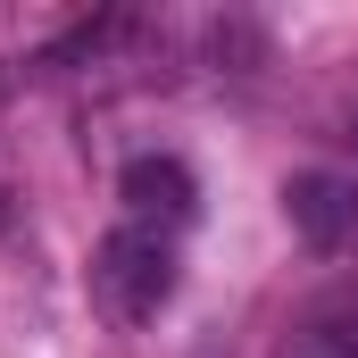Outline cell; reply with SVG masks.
<instances>
[{
  "mask_svg": "<svg viewBox=\"0 0 358 358\" xmlns=\"http://www.w3.org/2000/svg\"><path fill=\"white\" fill-rule=\"evenodd\" d=\"M183 283V259H176V234L167 225H117V234H100V250H92V300L117 317V325H150L167 300H176Z\"/></svg>",
  "mask_w": 358,
  "mask_h": 358,
  "instance_id": "1",
  "label": "cell"
},
{
  "mask_svg": "<svg viewBox=\"0 0 358 358\" xmlns=\"http://www.w3.org/2000/svg\"><path fill=\"white\" fill-rule=\"evenodd\" d=\"M300 358H358V325H325V334H317Z\"/></svg>",
  "mask_w": 358,
  "mask_h": 358,
  "instance_id": "4",
  "label": "cell"
},
{
  "mask_svg": "<svg viewBox=\"0 0 358 358\" xmlns=\"http://www.w3.org/2000/svg\"><path fill=\"white\" fill-rule=\"evenodd\" d=\"M117 200H125L134 225H167V234H176L183 217L200 208V183H192V167H183L176 150H142V159H125Z\"/></svg>",
  "mask_w": 358,
  "mask_h": 358,
  "instance_id": "2",
  "label": "cell"
},
{
  "mask_svg": "<svg viewBox=\"0 0 358 358\" xmlns=\"http://www.w3.org/2000/svg\"><path fill=\"white\" fill-rule=\"evenodd\" d=\"M283 208H292V225H300L308 250H342V242L358 234V183L334 176V167L292 176V183H283Z\"/></svg>",
  "mask_w": 358,
  "mask_h": 358,
  "instance_id": "3",
  "label": "cell"
}]
</instances>
